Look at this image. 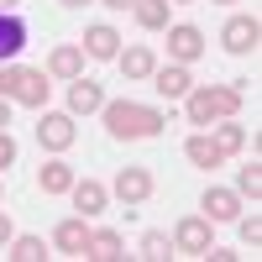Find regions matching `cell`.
<instances>
[{"instance_id":"6da1fadb","label":"cell","mask_w":262,"mask_h":262,"mask_svg":"<svg viewBox=\"0 0 262 262\" xmlns=\"http://www.w3.org/2000/svg\"><path fill=\"white\" fill-rule=\"evenodd\" d=\"M105 116V131H111L116 142H142V137H158L168 126L163 111H152V105H137V100H105L100 105Z\"/></svg>"},{"instance_id":"7a4b0ae2","label":"cell","mask_w":262,"mask_h":262,"mask_svg":"<svg viewBox=\"0 0 262 262\" xmlns=\"http://www.w3.org/2000/svg\"><path fill=\"white\" fill-rule=\"evenodd\" d=\"M184 111L194 126H215V121L242 111V84H200V90L184 95Z\"/></svg>"},{"instance_id":"3957f363","label":"cell","mask_w":262,"mask_h":262,"mask_svg":"<svg viewBox=\"0 0 262 262\" xmlns=\"http://www.w3.org/2000/svg\"><path fill=\"white\" fill-rule=\"evenodd\" d=\"M215 242H210V221L205 215H184L173 226V252H189V257H205Z\"/></svg>"},{"instance_id":"277c9868","label":"cell","mask_w":262,"mask_h":262,"mask_svg":"<svg viewBox=\"0 0 262 262\" xmlns=\"http://www.w3.org/2000/svg\"><path fill=\"white\" fill-rule=\"evenodd\" d=\"M74 116L69 111H42V126H37V142L48 147V152H69L74 147Z\"/></svg>"},{"instance_id":"5b68a950","label":"cell","mask_w":262,"mask_h":262,"mask_svg":"<svg viewBox=\"0 0 262 262\" xmlns=\"http://www.w3.org/2000/svg\"><path fill=\"white\" fill-rule=\"evenodd\" d=\"M111 194H116L121 205H147L152 200V173L147 168H121L116 184H111Z\"/></svg>"},{"instance_id":"8992f818","label":"cell","mask_w":262,"mask_h":262,"mask_svg":"<svg viewBox=\"0 0 262 262\" xmlns=\"http://www.w3.org/2000/svg\"><path fill=\"white\" fill-rule=\"evenodd\" d=\"M221 42H226V53H257V42H262V21H257V16H231L226 32H221Z\"/></svg>"},{"instance_id":"52a82bcc","label":"cell","mask_w":262,"mask_h":262,"mask_svg":"<svg viewBox=\"0 0 262 262\" xmlns=\"http://www.w3.org/2000/svg\"><path fill=\"white\" fill-rule=\"evenodd\" d=\"M152 90H158L163 100H184V95L194 90L189 63H168V69H152Z\"/></svg>"},{"instance_id":"ba28073f","label":"cell","mask_w":262,"mask_h":262,"mask_svg":"<svg viewBox=\"0 0 262 262\" xmlns=\"http://www.w3.org/2000/svg\"><path fill=\"white\" fill-rule=\"evenodd\" d=\"M200 53H205V32L200 27H189V21L184 27H168V58L173 63H194Z\"/></svg>"},{"instance_id":"9c48e42d","label":"cell","mask_w":262,"mask_h":262,"mask_svg":"<svg viewBox=\"0 0 262 262\" xmlns=\"http://www.w3.org/2000/svg\"><path fill=\"white\" fill-rule=\"evenodd\" d=\"M69 200H74V210L84 215V221H90V215H100L105 205H111V189H105V184H95V179H74Z\"/></svg>"},{"instance_id":"30bf717a","label":"cell","mask_w":262,"mask_h":262,"mask_svg":"<svg viewBox=\"0 0 262 262\" xmlns=\"http://www.w3.org/2000/svg\"><path fill=\"white\" fill-rule=\"evenodd\" d=\"M100 105H105V90H100L95 79H84V74L69 79V116H95Z\"/></svg>"},{"instance_id":"8fae6325","label":"cell","mask_w":262,"mask_h":262,"mask_svg":"<svg viewBox=\"0 0 262 262\" xmlns=\"http://www.w3.org/2000/svg\"><path fill=\"white\" fill-rule=\"evenodd\" d=\"M11 105H32V111H42V105H48V74L21 69V74H16V95H11Z\"/></svg>"},{"instance_id":"7c38bea8","label":"cell","mask_w":262,"mask_h":262,"mask_svg":"<svg viewBox=\"0 0 262 262\" xmlns=\"http://www.w3.org/2000/svg\"><path fill=\"white\" fill-rule=\"evenodd\" d=\"M53 242H58V252H69V257H90V226H84V215L63 221L53 231Z\"/></svg>"},{"instance_id":"4fadbf2b","label":"cell","mask_w":262,"mask_h":262,"mask_svg":"<svg viewBox=\"0 0 262 262\" xmlns=\"http://www.w3.org/2000/svg\"><path fill=\"white\" fill-rule=\"evenodd\" d=\"M48 74H53V79H79V74H84V48H74V42L53 48V53H48Z\"/></svg>"},{"instance_id":"5bb4252c","label":"cell","mask_w":262,"mask_h":262,"mask_svg":"<svg viewBox=\"0 0 262 262\" xmlns=\"http://www.w3.org/2000/svg\"><path fill=\"white\" fill-rule=\"evenodd\" d=\"M242 215V194L231 189H205V221H236Z\"/></svg>"},{"instance_id":"9a60e30c","label":"cell","mask_w":262,"mask_h":262,"mask_svg":"<svg viewBox=\"0 0 262 262\" xmlns=\"http://www.w3.org/2000/svg\"><path fill=\"white\" fill-rule=\"evenodd\" d=\"M121 53V32L116 27H90L84 32V58H116Z\"/></svg>"},{"instance_id":"2e32d148","label":"cell","mask_w":262,"mask_h":262,"mask_svg":"<svg viewBox=\"0 0 262 262\" xmlns=\"http://www.w3.org/2000/svg\"><path fill=\"white\" fill-rule=\"evenodd\" d=\"M21 48H27V27H21L11 11H0V63H11Z\"/></svg>"},{"instance_id":"e0dca14e","label":"cell","mask_w":262,"mask_h":262,"mask_svg":"<svg viewBox=\"0 0 262 262\" xmlns=\"http://www.w3.org/2000/svg\"><path fill=\"white\" fill-rule=\"evenodd\" d=\"M37 184H42V194H69L74 189V168L63 163V158H53V163H42Z\"/></svg>"},{"instance_id":"ac0fdd59","label":"cell","mask_w":262,"mask_h":262,"mask_svg":"<svg viewBox=\"0 0 262 262\" xmlns=\"http://www.w3.org/2000/svg\"><path fill=\"white\" fill-rule=\"evenodd\" d=\"M116 63H121L126 79H152V69H158L152 48H126V53H116Z\"/></svg>"},{"instance_id":"d6986e66","label":"cell","mask_w":262,"mask_h":262,"mask_svg":"<svg viewBox=\"0 0 262 262\" xmlns=\"http://www.w3.org/2000/svg\"><path fill=\"white\" fill-rule=\"evenodd\" d=\"M184 158H189L194 168H221V163H226V152L215 147L210 137H189V142H184Z\"/></svg>"},{"instance_id":"ffe728a7","label":"cell","mask_w":262,"mask_h":262,"mask_svg":"<svg viewBox=\"0 0 262 262\" xmlns=\"http://www.w3.org/2000/svg\"><path fill=\"white\" fill-rule=\"evenodd\" d=\"M90 257L95 262H121L126 257V242L116 231H90Z\"/></svg>"},{"instance_id":"44dd1931","label":"cell","mask_w":262,"mask_h":262,"mask_svg":"<svg viewBox=\"0 0 262 262\" xmlns=\"http://www.w3.org/2000/svg\"><path fill=\"white\" fill-rule=\"evenodd\" d=\"M210 142H215V147H221L226 158H231V152H242V147H247V126H236V121L226 116V121H215V131H210Z\"/></svg>"},{"instance_id":"7402d4cb","label":"cell","mask_w":262,"mask_h":262,"mask_svg":"<svg viewBox=\"0 0 262 262\" xmlns=\"http://www.w3.org/2000/svg\"><path fill=\"white\" fill-rule=\"evenodd\" d=\"M168 6H173V0H137L131 11H137V21H142L147 32H163L168 27Z\"/></svg>"},{"instance_id":"603a6c76","label":"cell","mask_w":262,"mask_h":262,"mask_svg":"<svg viewBox=\"0 0 262 262\" xmlns=\"http://www.w3.org/2000/svg\"><path fill=\"white\" fill-rule=\"evenodd\" d=\"M42 257H48L42 236H11V262H42Z\"/></svg>"},{"instance_id":"cb8c5ba5","label":"cell","mask_w":262,"mask_h":262,"mask_svg":"<svg viewBox=\"0 0 262 262\" xmlns=\"http://www.w3.org/2000/svg\"><path fill=\"white\" fill-rule=\"evenodd\" d=\"M236 194H252V205L262 200V168H257V158H252L242 173H236Z\"/></svg>"},{"instance_id":"d4e9b609","label":"cell","mask_w":262,"mask_h":262,"mask_svg":"<svg viewBox=\"0 0 262 262\" xmlns=\"http://www.w3.org/2000/svg\"><path fill=\"white\" fill-rule=\"evenodd\" d=\"M142 257H152V262H163V257H173V242H168L163 231H147V236H142Z\"/></svg>"},{"instance_id":"484cf974","label":"cell","mask_w":262,"mask_h":262,"mask_svg":"<svg viewBox=\"0 0 262 262\" xmlns=\"http://www.w3.org/2000/svg\"><path fill=\"white\" fill-rule=\"evenodd\" d=\"M236 226H242V242L257 252V247H262V215H257V210H252V215H236Z\"/></svg>"},{"instance_id":"4316f807","label":"cell","mask_w":262,"mask_h":262,"mask_svg":"<svg viewBox=\"0 0 262 262\" xmlns=\"http://www.w3.org/2000/svg\"><path fill=\"white\" fill-rule=\"evenodd\" d=\"M16 74H21L16 63H0V100H11V95H16Z\"/></svg>"},{"instance_id":"83f0119b","label":"cell","mask_w":262,"mask_h":262,"mask_svg":"<svg viewBox=\"0 0 262 262\" xmlns=\"http://www.w3.org/2000/svg\"><path fill=\"white\" fill-rule=\"evenodd\" d=\"M11 163H16V142L0 131V168H11Z\"/></svg>"},{"instance_id":"f1b7e54d","label":"cell","mask_w":262,"mask_h":262,"mask_svg":"<svg viewBox=\"0 0 262 262\" xmlns=\"http://www.w3.org/2000/svg\"><path fill=\"white\" fill-rule=\"evenodd\" d=\"M11 236H16V231H11V215L0 210V247H11Z\"/></svg>"},{"instance_id":"f546056e","label":"cell","mask_w":262,"mask_h":262,"mask_svg":"<svg viewBox=\"0 0 262 262\" xmlns=\"http://www.w3.org/2000/svg\"><path fill=\"white\" fill-rule=\"evenodd\" d=\"M11 126V100H0V131Z\"/></svg>"},{"instance_id":"4dcf8cb0","label":"cell","mask_w":262,"mask_h":262,"mask_svg":"<svg viewBox=\"0 0 262 262\" xmlns=\"http://www.w3.org/2000/svg\"><path fill=\"white\" fill-rule=\"evenodd\" d=\"M105 6H111V11H131V6H137V0H105Z\"/></svg>"},{"instance_id":"1f68e13d","label":"cell","mask_w":262,"mask_h":262,"mask_svg":"<svg viewBox=\"0 0 262 262\" xmlns=\"http://www.w3.org/2000/svg\"><path fill=\"white\" fill-rule=\"evenodd\" d=\"M16 6H21V0H0V11H16Z\"/></svg>"},{"instance_id":"d6a6232c","label":"cell","mask_w":262,"mask_h":262,"mask_svg":"<svg viewBox=\"0 0 262 262\" xmlns=\"http://www.w3.org/2000/svg\"><path fill=\"white\" fill-rule=\"evenodd\" d=\"M63 6H90V0H63Z\"/></svg>"},{"instance_id":"836d02e7","label":"cell","mask_w":262,"mask_h":262,"mask_svg":"<svg viewBox=\"0 0 262 262\" xmlns=\"http://www.w3.org/2000/svg\"><path fill=\"white\" fill-rule=\"evenodd\" d=\"M221 6H231V0H221Z\"/></svg>"}]
</instances>
